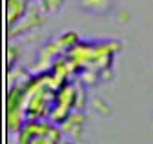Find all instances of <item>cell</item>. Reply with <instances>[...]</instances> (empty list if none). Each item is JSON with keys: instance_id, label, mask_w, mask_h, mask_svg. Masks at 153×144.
Returning a JSON list of instances; mask_svg holds the SVG:
<instances>
[{"instance_id": "obj_1", "label": "cell", "mask_w": 153, "mask_h": 144, "mask_svg": "<svg viewBox=\"0 0 153 144\" xmlns=\"http://www.w3.org/2000/svg\"><path fill=\"white\" fill-rule=\"evenodd\" d=\"M59 133L51 126L31 124L24 130V144H56Z\"/></svg>"}]
</instances>
